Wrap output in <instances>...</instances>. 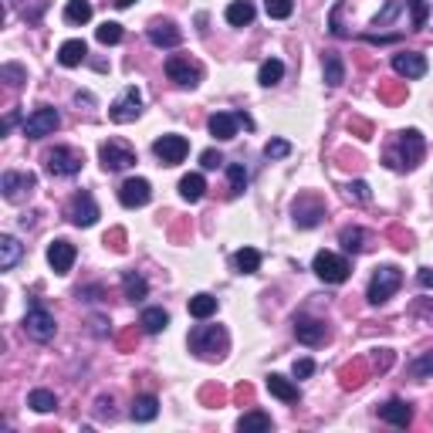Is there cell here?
I'll return each instance as SVG.
<instances>
[{"label":"cell","instance_id":"cell-1","mask_svg":"<svg viewBox=\"0 0 433 433\" xmlns=\"http://www.w3.org/2000/svg\"><path fill=\"white\" fill-rule=\"evenodd\" d=\"M423 149H427V142H423V135L416 129H406L396 135V146L386 149V166L389 170H413L416 163L423 159Z\"/></svg>","mask_w":433,"mask_h":433},{"label":"cell","instance_id":"cell-2","mask_svg":"<svg viewBox=\"0 0 433 433\" xmlns=\"http://www.w3.org/2000/svg\"><path fill=\"white\" fill-rule=\"evenodd\" d=\"M227 332L220 325H196L189 332V352L200 359H220L227 352Z\"/></svg>","mask_w":433,"mask_h":433},{"label":"cell","instance_id":"cell-3","mask_svg":"<svg viewBox=\"0 0 433 433\" xmlns=\"http://www.w3.org/2000/svg\"><path fill=\"white\" fill-rule=\"evenodd\" d=\"M399 284H403V271H399L396 264H382V267H376V274H373V281H369V302L386 305L396 291H399Z\"/></svg>","mask_w":433,"mask_h":433},{"label":"cell","instance_id":"cell-4","mask_svg":"<svg viewBox=\"0 0 433 433\" xmlns=\"http://www.w3.org/2000/svg\"><path fill=\"white\" fill-rule=\"evenodd\" d=\"M55 315L44 308V305L31 302V308H27V315H24V332L31 335L34 342H51L55 339Z\"/></svg>","mask_w":433,"mask_h":433},{"label":"cell","instance_id":"cell-5","mask_svg":"<svg viewBox=\"0 0 433 433\" xmlns=\"http://www.w3.org/2000/svg\"><path fill=\"white\" fill-rule=\"evenodd\" d=\"M312 271L319 274L325 284H342L345 278H349V261L345 258H339V254H332V251H319L315 254V264H312Z\"/></svg>","mask_w":433,"mask_h":433},{"label":"cell","instance_id":"cell-6","mask_svg":"<svg viewBox=\"0 0 433 433\" xmlns=\"http://www.w3.org/2000/svg\"><path fill=\"white\" fill-rule=\"evenodd\" d=\"M38 187V176L34 173H14L7 170L0 176V189H4V200H11V204H24L31 193Z\"/></svg>","mask_w":433,"mask_h":433},{"label":"cell","instance_id":"cell-7","mask_svg":"<svg viewBox=\"0 0 433 433\" xmlns=\"http://www.w3.org/2000/svg\"><path fill=\"white\" fill-rule=\"evenodd\" d=\"M291 217H295V227L312 230V227H319L325 220V204H321L315 193H302L295 200V207H291Z\"/></svg>","mask_w":433,"mask_h":433},{"label":"cell","instance_id":"cell-8","mask_svg":"<svg viewBox=\"0 0 433 433\" xmlns=\"http://www.w3.org/2000/svg\"><path fill=\"white\" fill-rule=\"evenodd\" d=\"M139 112H142V92H139L135 85H129V88H126V92L112 102L109 119H112V122H119V126H126V122H135V119H139Z\"/></svg>","mask_w":433,"mask_h":433},{"label":"cell","instance_id":"cell-9","mask_svg":"<svg viewBox=\"0 0 433 433\" xmlns=\"http://www.w3.org/2000/svg\"><path fill=\"white\" fill-rule=\"evenodd\" d=\"M166 75H170V81H176L180 88H196L200 78H204V68L183 55H173L170 61H166Z\"/></svg>","mask_w":433,"mask_h":433},{"label":"cell","instance_id":"cell-10","mask_svg":"<svg viewBox=\"0 0 433 433\" xmlns=\"http://www.w3.org/2000/svg\"><path fill=\"white\" fill-rule=\"evenodd\" d=\"M61 126V115L51 109V105H41L34 112L24 119V135L27 139H44V135H51V132Z\"/></svg>","mask_w":433,"mask_h":433},{"label":"cell","instance_id":"cell-11","mask_svg":"<svg viewBox=\"0 0 433 433\" xmlns=\"http://www.w3.org/2000/svg\"><path fill=\"white\" fill-rule=\"evenodd\" d=\"M152 152H156V159L163 163V166H176V163H183L189 152V142L183 135H159L156 142H152Z\"/></svg>","mask_w":433,"mask_h":433},{"label":"cell","instance_id":"cell-12","mask_svg":"<svg viewBox=\"0 0 433 433\" xmlns=\"http://www.w3.org/2000/svg\"><path fill=\"white\" fill-rule=\"evenodd\" d=\"M98 156H102V166H105V173H122V170H129V166H135V152H132L126 142H115V139L102 142Z\"/></svg>","mask_w":433,"mask_h":433},{"label":"cell","instance_id":"cell-13","mask_svg":"<svg viewBox=\"0 0 433 433\" xmlns=\"http://www.w3.org/2000/svg\"><path fill=\"white\" fill-rule=\"evenodd\" d=\"M44 163H48V173H55V176H75L81 170V152L78 149H68V146H55V149L44 156Z\"/></svg>","mask_w":433,"mask_h":433},{"label":"cell","instance_id":"cell-14","mask_svg":"<svg viewBox=\"0 0 433 433\" xmlns=\"http://www.w3.org/2000/svg\"><path fill=\"white\" fill-rule=\"evenodd\" d=\"M68 220L75 227H92L98 220V204H95V196L88 189H81L72 196V204H68Z\"/></svg>","mask_w":433,"mask_h":433},{"label":"cell","instance_id":"cell-15","mask_svg":"<svg viewBox=\"0 0 433 433\" xmlns=\"http://www.w3.org/2000/svg\"><path fill=\"white\" fill-rule=\"evenodd\" d=\"M152 200V187H149V180H142V176H132V180H126L122 187H119V204L122 207H146Z\"/></svg>","mask_w":433,"mask_h":433},{"label":"cell","instance_id":"cell-16","mask_svg":"<svg viewBox=\"0 0 433 433\" xmlns=\"http://www.w3.org/2000/svg\"><path fill=\"white\" fill-rule=\"evenodd\" d=\"M295 335L302 345H321L328 339V328H325V321L312 319V315H295Z\"/></svg>","mask_w":433,"mask_h":433},{"label":"cell","instance_id":"cell-17","mask_svg":"<svg viewBox=\"0 0 433 433\" xmlns=\"http://www.w3.org/2000/svg\"><path fill=\"white\" fill-rule=\"evenodd\" d=\"M48 264H51L55 274H68L72 264H75V244H68V241H51V244H48Z\"/></svg>","mask_w":433,"mask_h":433},{"label":"cell","instance_id":"cell-18","mask_svg":"<svg viewBox=\"0 0 433 433\" xmlns=\"http://www.w3.org/2000/svg\"><path fill=\"white\" fill-rule=\"evenodd\" d=\"M393 72L403 78H423L427 75V58L416 51H399L393 55Z\"/></svg>","mask_w":433,"mask_h":433},{"label":"cell","instance_id":"cell-19","mask_svg":"<svg viewBox=\"0 0 433 433\" xmlns=\"http://www.w3.org/2000/svg\"><path fill=\"white\" fill-rule=\"evenodd\" d=\"M207 126H210V135H213V139L227 142V139H234V135H237L241 115H237V112H213Z\"/></svg>","mask_w":433,"mask_h":433},{"label":"cell","instance_id":"cell-20","mask_svg":"<svg viewBox=\"0 0 433 433\" xmlns=\"http://www.w3.org/2000/svg\"><path fill=\"white\" fill-rule=\"evenodd\" d=\"M149 41L156 48H176L183 34H180V27L173 24V20H152L149 24Z\"/></svg>","mask_w":433,"mask_h":433},{"label":"cell","instance_id":"cell-21","mask_svg":"<svg viewBox=\"0 0 433 433\" xmlns=\"http://www.w3.org/2000/svg\"><path fill=\"white\" fill-rule=\"evenodd\" d=\"M379 416H382L386 423H393V427H410V423H413V410H410V403H403V399L382 403V406H379Z\"/></svg>","mask_w":433,"mask_h":433},{"label":"cell","instance_id":"cell-22","mask_svg":"<svg viewBox=\"0 0 433 433\" xmlns=\"http://www.w3.org/2000/svg\"><path fill=\"white\" fill-rule=\"evenodd\" d=\"M20 258H24V244H20L18 237L4 234L0 237V271H14Z\"/></svg>","mask_w":433,"mask_h":433},{"label":"cell","instance_id":"cell-23","mask_svg":"<svg viewBox=\"0 0 433 433\" xmlns=\"http://www.w3.org/2000/svg\"><path fill=\"white\" fill-rule=\"evenodd\" d=\"M85 58H88V44H85V41H78V38L65 41V44L58 48V61H61L65 68H78Z\"/></svg>","mask_w":433,"mask_h":433},{"label":"cell","instance_id":"cell-24","mask_svg":"<svg viewBox=\"0 0 433 433\" xmlns=\"http://www.w3.org/2000/svg\"><path fill=\"white\" fill-rule=\"evenodd\" d=\"M321 68H325V85H328V88H339L342 81H345V61H342V55H335V51H325Z\"/></svg>","mask_w":433,"mask_h":433},{"label":"cell","instance_id":"cell-25","mask_svg":"<svg viewBox=\"0 0 433 433\" xmlns=\"http://www.w3.org/2000/svg\"><path fill=\"white\" fill-rule=\"evenodd\" d=\"M129 413H132V420H135V423H149V420H156V416H159V399H156V396H135Z\"/></svg>","mask_w":433,"mask_h":433},{"label":"cell","instance_id":"cell-26","mask_svg":"<svg viewBox=\"0 0 433 433\" xmlns=\"http://www.w3.org/2000/svg\"><path fill=\"white\" fill-rule=\"evenodd\" d=\"M267 389H271V396H278L281 403H298V386L291 382V379H284V376H278V373H271L267 376Z\"/></svg>","mask_w":433,"mask_h":433},{"label":"cell","instance_id":"cell-27","mask_svg":"<svg viewBox=\"0 0 433 433\" xmlns=\"http://www.w3.org/2000/svg\"><path fill=\"white\" fill-rule=\"evenodd\" d=\"M122 291H126L129 302H142V298L149 295V281H146L139 271H126V274H122Z\"/></svg>","mask_w":433,"mask_h":433},{"label":"cell","instance_id":"cell-28","mask_svg":"<svg viewBox=\"0 0 433 433\" xmlns=\"http://www.w3.org/2000/svg\"><path fill=\"white\" fill-rule=\"evenodd\" d=\"M204 189H207V180L200 176V173H189L180 180V196L187 200V204H196V200H204Z\"/></svg>","mask_w":433,"mask_h":433},{"label":"cell","instance_id":"cell-29","mask_svg":"<svg viewBox=\"0 0 433 433\" xmlns=\"http://www.w3.org/2000/svg\"><path fill=\"white\" fill-rule=\"evenodd\" d=\"M227 24H234V27H244V24H251L254 20V4L251 0H234L230 7H227Z\"/></svg>","mask_w":433,"mask_h":433},{"label":"cell","instance_id":"cell-30","mask_svg":"<svg viewBox=\"0 0 433 433\" xmlns=\"http://www.w3.org/2000/svg\"><path fill=\"white\" fill-rule=\"evenodd\" d=\"M339 244L345 254H362L366 251V230L362 227H345L339 234Z\"/></svg>","mask_w":433,"mask_h":433},{"label":"cell","instance_id":"cell-31","mask_svg":"<svg viewBox=\"0 0 433 433\" xmlns=\"http://www.w3.org/2000/svg\"><path fill=\"white\" fill-rule=\"evenodd\" d=\"M234 267H237V274H254V271L261 267V251L241 247V251L234 254Z\"/></svg>","mask_w":433,"mask_h":433},{"label":"cell","instance_id":"cell-32","mask_svg":"<svg viewBox=\"0 0 433 433\" xmlns=\"http://www.w3.org/2000/svg\"><path fill=\"white\" fill-rule=\"evenodd\" d=\"M139 325H142V332L159 335V332L170 325V315H166L163 308H146V312H142V319H139Z\"/></svg>","mask_w":433,"mask_h":433},{"label":"cell","instance_id":"cell-33","mask_svg":"<svg viewBox=\"0 0 433 433\" xmlns=\"http://www.w3.org/2000/svg\"><path fill=\"white\" fill-rule=\"evenodd\" d=\"M366 376H369L366 362H362V359H356L352 366H345V369H342V389H359V386L366 382Z\"/></svg>","mask_w":433,"mask_h":433},{"label":"cell","instance_id":"cell-34","mask_svg":"<svg viewBox=\"0 0 433 433\" xmlns=\"http://www.w3.org/2000/svg\"><path fill=\"white\" fill-rule=\"evenodd\" d=\"M284 78V61H278V58H267L261 65V72H258V81H261L264 88H271V85H278Z\"/></svg>","mask_w":433,"mask_h":433},{"label":"cell","instance_id":"cell-35","mask_svg":"<svg viewBox=\"0 0 433 433\" xmlns=\"http://www.w3.org/2000/svg\"><path fill=\"white\" fill-rule=\"evenodd\" d=\"M65 20L68 24H88L92 20V4L88 0H68L65 4Z\"/></svg>","mask_w":433,"mask_h":433},{"label":"cell","instance_id":"cell-36","mask_svg":"<svg viewBox=\"0 0 433 433\" xmlns=\"http://www.w3.org/2000/svg\"><path fill=\"white\" fill-rule=\"evenodd\" d=\"M189 315L193 319H210V315H217V298L213 295H193L189 298Z\"/></svg>","mask_w":433,"mask_h":433},{"label":"cell","instance_id":"cell-37","mask_svg":"<svg viewBox=\"0 0 433 433\" xmlns=\"http://www.w3.org/2000/svg\"><path fill=\"white\" fill-rule=\"evenodd\" d=\"M237 430L241 433H251V430H271V416L261 413V410H251L237 420Z\"/></svg>","mask_w":433,"mask_h":433},{"label":"cell","instance_id":"cell-38","mask_svg":"<svg viewBox=\"0 0 433 433\" xmlns=\"http://www.w3.org/2000/svg\"><path fill=\"white\" fill-rule=\"evenodd\" d=\"M27 406L34 410V413H51L58 406V396L51 389H34V393L27 396Z\"/></svg>","mask_w":433,"mask_h":433},{"label":"cell","instance_id":"cell-39","mask_svg":"<svg viewBox=\"0 0 433 433\" xmlns=\"http://www.w3.org/2000/svg\"><path fill=\"white\" fill-rule=\"evenodd\" d=\"M227 180H230V196H241L247 189V170L241 163H230L227 166Z\"/></svg>","mask_w":433,"mask_h":433},{"label":"cell","instance_id":"cell-40","mask_svg":"<svg viewBox=\"0 0 433 433\" xmlns=\"http://www.w3.org/2000/svg\"><path fill=\"white\" fill-rule=\"evenodd\" d=\"M95 38H98V44H119V41H122V24L105 20V24L95 31Z\"/></svg>","mask_w":433,"mask_h":433},{"label":"cell","instance_id":"cell-41","mask_svg":"<svg viewBox=\"0 0 433 433\" xmlns=\"http://www.w3.org/2000/svg\"><path fill=\"white\" fill-rule=\"evenodd\" d=\"M264 11H267V18L284 20V18H291V11H295V0H264Z\"/></svg>","mask_w":433,"mask_h":433},{"label":"cell","instance_id":"cell-42","mask_svg":"<svg viewBox=\"0 0 433 433\" xmlns=\"http://www.w3.org/2000/svg\"><path fill=\"white\" fill-rule=\"evenodd\" d=\"M345 196H349V200H356V204H369V200H373V189H369V183H366V180H356V183H349V187H345Z\"/></svg>","mask_w":433,"mask_h":433},{"label":"cell","instance_id":"cell-43","mask_svg":"<svg viewBox=\"0 0 433 433\" xmlns=\"http://www.w3.org/2000/svg\"><path fill=\"white\" fill-rule=\"evenodd\" d=\"M0 78H4L11 88H20V85L27 81V72H24L20 65H4V68H0Z\"/></svg>","mask_w":433,"mask_h":433},{"label":"cell","instance_id":"cell-44","mask_svg":"<svg viewBox=\"0 0 433 433\" xmlns=\"http://www.w3.org/2000/svg\"><path fill=\"white\" fill-rule=\"evenodd\" d=\"M399 7H403L399 0H386V7H382V11L376 14V20H373V27H386V24H393L396 14H399Z\"/></svg>","mask_w":433,"mask_h":433},{"label":"cell","instance_id":"cell-45","mask_svg":"<svg viewBox=\"0 0 433 433\" xmlns=\"http://www.w3.org/2000/svg\"><path fill=\"white\" fill-rule=\"evenodd\" d=\"M264 156H267V159H284V156H291V142H288V139H271V142L264 146Z\"/></svg>","mask_w":433,"mask_h":433},{"label":"cell","instance_id":"cell-46","mask_svg":"<svg viewBox=\"0 0 433 433\" xmlns=\"http://www.w3.org/2000/svg\"><path fill=\"white\" fill-rule=\"evenodd\" d=\"M410 373L413 376H433V352H423L420 359L410 362Z\"/></svg>","mask_w":433,"mask_h":433},{"label":"cell","instance_id":"cell-47","mask_svg":"<svg viewBox=\"0 0 433 433\" xmlns=\"http://www.w3.org/2000/svg\"><path fill=\"white\" fill-rule=\"evenodd\" d=\"M410 11H413V31H420L423 24H427V0H410Z\"/></svg>","mask_w":433,"mask_h":433},{"label":"cell","instance_id":"cell-48","mask_svg":"<svg viewBox=\"0 0 433 433\" xmlns=\"http://www.w3.org/2000/svg\"><path fill=\"white\" fill-rule=\"evenodd\" d=\"M200 166H204V170H217V166H224V156H220L217 149L200 152Z\"/></svg>","mask_w":433,"mask_h":433},{"label":"cell","instance_id":"cell-49","mask_svg":"<svg viewBox=\"0 0 433 433\" xmlns=\"http://www.w3.org/2000/svg\"><path fill=\"white\" fill-rule=\"evenodd\" d=\"M339 14H342V4H335V11H332V18H328V31H332V34H335V38H349V31H345V27H342Z\"/></svg>","mask_w":433,"mask_h":433},{"label":"cell","instance_id":"cell-50","mask_svg":"<svg viewBox=\"0 0 433 433\" xmlns=\"http://www.w3.org/2000/svg\"><path fill=\"white\" fill-rule=\"evenodd\" d=\"M312 373H315V362L312 359H298L295 362V379H308Z\"/></svg>","mask_w":433,"mask_h":433},{"label":"cell","instance_id":"cell-51","mask_svg":"<svg viewBox=\"0 0 433 433\" xmlns=\"http://www.w3.org/2000/svg\"><path fill=\"white\" fill-rule=\"evenodd\" d=\"M389 362H393V352H389V349H376V356H373V369H389Z\"/></svg>","mask_w":433,"mask_h":433},{"label":"cell","instance_id":"cell-52","mask_svg":"<svg viewBox=\"0 0 433 433\" xmlns=\"http://www.w3.org/2000/svg\"><path fill=\"white\" fill-rule=\"evenodd\" d=\"M349 129H356L359 139H369V135H373V126H369L366 119H349Z\"/></svg>","mask_w":433,"mask_h":433},{"label":"cell","instance_id":"cell-53","mask_svg":"<svg viewBox=\"0 0 433 433\" xmlns=\"http://www.w3.org/2000/svg\"><path fill=\"white\" fill-rule=\"evenodd\" d=\"M122 241H126V234H122V230L105 234V244H112V251H126V244H122Z\"/></svg>","mask_w":433,"mask_h":433},{"label":"cell","instance_id":"cell-54","mask_svg":"<svg viewBox=\"0 0 433 433\" xmlns=\"http://www.w3.org/2000/svg\"><path fill=\"white\" fill-rule=\"evenodd\" d=\"M416 281H420V288H433V271H430V267H420Z\"/></svg>","mask_w":433,"mask_h":433},{"label":"cell","instance_id":"cell-55","mask_svg":"<svg viewBox=\"0 0 433 433\" xmlns=\"http://www.w3.org/2000/svg\"><path fill=\"white\" fill-rule=\"evenodd\" d=\"M379 95H382V98H389V102L403 98V92H399V88H393V85H379Z\"/></svg>","mask_w":433,"mask_h":433},{"label":"cell","instance_id":"cell-56","mask_svg":"<svg viewBox=\"0 0 433 433\" xmlns=\"http://www.w3.org/2000/svg\"><path fill=\"white\" fill-rule=\"evenodd\" d=\"M98 413H102V416H112V399H98Z\"/></svg>","mask_w":433,"mask_h":433},{"label":"cell","instance_id":"cell-57","mask_svg":"<svg viewBox=\"0 0 433 433\" xmlns=\"http://www.w3.org/2000/svg\"><path fill=\"white\" fill-rule=\"evenodd\" d=\"M14 122H18V112H11L7 119H4V132H11V129H14Z\"/></svg>","mask_w":433,"mask_h":433},{"label":"cell","instance_id":"cell-58","mask_svg":"<svg viewBox=\"0 0 433 433\" xmlns=\"http://www.w3.org/2000/svg\"><path fill=\"white\" fill-rule=\"evenodd\" d=\"M75 102H78V105H92V95H81V92H78Z\"/></svg>","mask_w":433,"mask_h":433},{"label":"cell","instance_id":"cell-59","mask_svg":"<svg viewBox=\"0 0 433 433\" xmlns=\"http://www.w3.org/2000/svg\"><path fill=\"white\" fill-rule=\"evenodd\" d=\"M132 4H135V0H115V7H122V11H126V7H132Z\"/></svg>","mask_w":433,"mask_h":433},{"label":"cell","instance_id":"cell-60","mask_svg":"<svg viewBox=\"0 0 433 433\" xmlns=\"http://www.w3.org/2000/svg\"><path fill=\"white\" fill-rule=\"evenodd\" d=\"M7 4H11V0H7Z\"/></svg>","mask_w":433,"mask_h":433}]
</instances>
